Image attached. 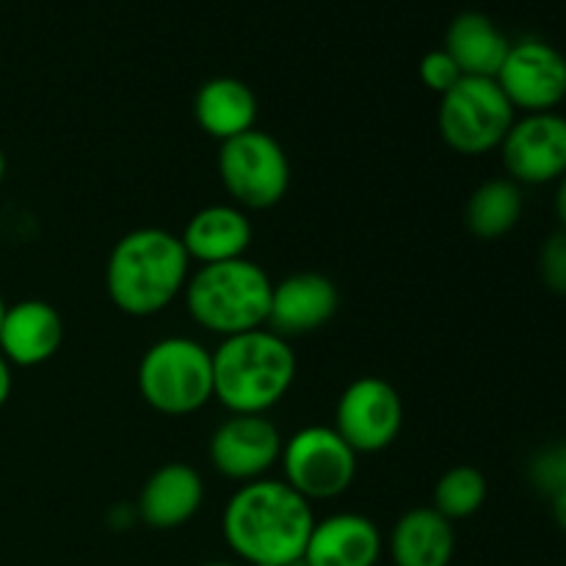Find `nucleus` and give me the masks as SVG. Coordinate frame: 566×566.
Here are the masks:
<instances>
[{
	"label": "nucleus",
	"instance_id": "nucleus-1",
	"mask_svg": "<svg viewBox=\"0 0 566 566\" xmlns=\"http://www.w3.org/2000/svg\"><path fill=\"white\" fill-rule=\"evenodd\" d=\"M313 503L285 481L241 484L221 514V534L232 556L247 566H291L302 562L313 534Z\"/></svg>",
	"mask_w": 566,
	"mask_h": 566
},
{
	"label": "nucleus",
	"instance_id": "nucleus-2",
	"mask_svg": "<svg viewBox=\"0 0 566 566\" xmlns=\"http://www.w3.org/2000/svg\"><path fill=\"white\" fill-rule=\"evenodd\" d=\"M191 258L180 235L164 227H138L114 243L105 263L111 304L130 318H149L182 296Z\"/></svg>",
	"mask_w": 566,
	"mask_h": 566
},
{
	"label": "nucleus",
	"instance_id": "nucleus-3",
	"mask_svg": "<svg viewBox=\"0 0 566 566\" xmlns=\"http://www.w3.org/2000/svg\"><path fill=\"white\" fill-rule=\"evenodd\" d=\"M296 381V352L271 329L224 337L213 348V398L230 415H265Z\"/></svg>",
	"mask_w": 566,
	"mask_h": 566
},
{
	"label": "nucleus",
	"instance_id": "nucleus-4",
	"mask_svg": "<svg viewBox=\"0 0 566 566\" xmlns=\"http://www.w3.org/2000/svg\"><path fill=\"white\" fill-rule=\"evenodd\" d=\"M274 282L249 258L197 265L182 291L188 315L199 329L216 337L263 329L269 321Z\"/></svg>",
	"mask_w": 566,
	"mask_h": 566
},
{
	"label": "nucleus",
	"instance_id": "nucleus-5",
	"mask_svg": "<svg viewBox=\"0 0 566 566\" xmlns=\"http://www.w3.org/2000/svg\"><path fill=\"white\" fill-rule=\"evenodd\" d=\"M142 401L166 418H186L213 401V352L186 335L155 340L138 359Z\"/></svg>",
	"mask_w": 566,
	"mask_h": 566
},
{
	"label": "nucleus",
	"instance_id": "nucleus-6",
	"mask_svg": "<svg viewBox=\"0 0 566 566\" xmlns=\"http://www.w3.org/2000/svg\"><path fill=\"white\" fill-rule=\"evenodd\" d=\"M514 119L517 111L495 77H462L451 92L442 94L437 108L442 142L464 158H481L501 149Z\"/></svg>",
	"mask_w": 566,
	"mask_h": 566
},
{
	"label": "nucleus",
	"instance_id": "nucleus-7",
	"mask_svg": "<svg viewBox=\"0 0 566 566\" xmlns=\"http://www.w3.org/2000/svg\"><path fill=\"white\" fill-rule=\"evenodd\" d=\"M216 169L227 197L241 210H269L280 205L293 177L285 147L258 127L221 144Z\"/></svg>",
	"mask_w": 566,
	"mask_h": 566
},
{
	"label": "nucleus",
	"instance_id": "nucleus-8",
	"mask_svg": "<svg viewBox=\"0 0 566 566\" xmlns=\"http://www.w3.org/2000/svg\"><path fill=\"white\" fill-rule=\"evenodd\" d=\"M359 453L332 426H304L282 446L285 484L304 501H337L357 479Z\"/></svg>",
	"mask_w": 566,
	"mask_h": 566
},
{
	"label": "nucleus",
	"instance_id": "nucleus-9",
	"mask_svg": "<svg viewBox=\"0 0 566 566\" xmlns=\"http://www.w3.org/2000/svg\"><path fill=\"white\" fill-rule=\"evenodd\" d=\"M332 429L357 453H381L403 429V401L381 376H359L335 403Z\"/></svg>",
	"mask_w": 566,
	"mask_h": 566
},
{
	"label": "nucleus",
	"instance_id": "nucleus-10",
	"mask_svg": "<svg viewBox=\"0 0 566 566\" xmlns=\"http://www.w3.org/2000/svg\"><path fill=\"white\" fill-rule=\"evenodd\" d=\"M495 81L514 111H556L566 99V55L545 39H520L509 48Z\"/></svg>",
	"mask_w": 566,
	"mask_h": 566
},
{
	"label": "nucleus",
	"instance_id": "nucleus-11",
	"mask_svg": "<svg viewBox=\"0 0 566 566\" xmlns=\"http://www.w3.org/2000/svg\"><path fill=\"white\" fill-rule=\"evenodd\" d=\"M503 169L517 186H551L566 175V116L558 111L514 119L501 144Z\"/></svg>",
	"mask_w": 566,
	"mask_h": 566
},
{
	"label": "nucleus",
	"instance_id": "nucleus-12",
	"mask_svg": "<svg viewBox=\"0 0 566 566\" xmlns=\"http://www.w3.org/2000/svg\"><path fill=\"white\" fill-rule=\"evenodd\" d=\"M282 434L265 415H230L216 426L208 442V457L216 473L235 484L265 479L282 457Z\"/></svg>",
	"mask_w": 566,
	"mask_h": 566
},
{
	"label": "nucleus",
	"instance_id": "nucleus-13",
	"mask_svg": "<svg viewBox=\"0 0 566 566\" xmlns=\"http://www.w3.org/2000/svg\"><path fill=\"white\" fill-rule=\"evenodd\" d=\"M340 310V291L318 271H296L274 282L265 329L293 340L324 329Z\"/></svg>",
	"mask_w": 566,
	"mask_h": 566
},
{
	"label": "nucleus",
	"instance_id": "nucleus-14",
	"mask_svg": "<svg viewBox=\"0 0 566 566\" xmlns=\"http://www.w3.org/2000/svg\"><path fill=\"white\" fill-rule=\"evenodd\" d=\"M205 503V481L186 462L160 464L144 481L136 501L138 523L153 531H175L191 523Z\"/></svg>",
	"mask_w": 566,
	"mask_h": 566
},
{
	"label": "nucleus",
	"instance_id": "nucleus-15",
	"mask_svg": "<svg viewBox=\"0 0 566 566\" xmlns=\"http://www.w3.org/2000/svg\"><path fill=\"white\" fill-rule=\"evenodd\" d=\"M64 343V318L42 298H25L6 307L0 326V354L11 368H36L53 359Z\"/></svg>",
	"mask_w": 566,
	"mask_h": 566
},
{
	"label": "nucleus",
	"instance_id": "nucleus-16",
	"mask_svg": "<svg viewBox=\"0 0 566 566\" xmlns=\"http://www.w3.org/2000/svg\"><path fill=\"white\" fill-rule=\"evenodd\" d=\"M385 553L379 525L357 512L315 520L302 562L307 566H376Z\"/></svg>",
	"mask_w": 566,
	"mask_h": 566
},
{
	"label": "nucleus",
	"instance_id": "nucleus-17",
	"mask_svg": "<svg viewBox=\"0 0 566 566\" xmlns=\"http://www.w3.org/2000/svg\"><path fill=\"white\" fill-rule=\"evenodd\" d=\"M252 221L238 205H208L186 221L180 241L197 265L247 258L252 247Z\"/></svg>",
	"mask_w": 566,
	"mask_h": 566
},
{
	"label": "nucleus",
	"instance_id": "nucleus-18",
	"mask_svg": "<svg viewBox=\"0 0 566 566\" xmlns=\"http://www.w3.org/2000/svg\"><path fill=\"white\" fill-rule=\"evenodd\" d=\"M260 105L252 88L230 75L205 81L193 94V119L205 136L219 144L258 127Z\"/></svg>",
	"mask_w": 566,
	"mask_h": 566
},
{
	"label": "nucleus",
	"instance_id": "nucleus-19",
	"mask_svg": "<svg viewBox=\"0 0 566 566\" xmlns=\"http://www.w3.org/2000/svg\"><path fill=\"white\" fill-rule=\"evenodd\" d=\"M387 551L396 566H451L457 531L451 520L431 506L409 509L392 525Z\"/></svg>",
	"mask_w": 566,
	"mask_h": 566
},
{
	"label": "nucleus",
	"instance_id": "nucleus-20",
	"mask_svg": "<svg viewBox=\"0 0 566 566\" xmlns=\"http://www.w3.org/2000/svg\"><path fill=\"white\" fill-rule=\"evenodd\" d=\"M509 42L506 33L481 11H464L453 17L446 31V53L457 61L464 77H495L506 61Z\"/></svg>",
	"mask_w": 566,
	"mask_h": 566
},
{
	"label": "nucleus",
	"instance_id": "nucleus-21",
	"mask_svg": "<svg viewBox=\"0 0 566 566\" xmlns=\"http://www.w3.org/2000/svg\"><path fill=\"white\" fill-rule=\"evenodd\" d=\"M523 210V186L509 177H492L470 193L468 208H464V224H468L470 235H475L479 241H497L520 224Z\"/></svg>",
	"mask_w": 566,
	"mask_h": 566
},
{
	"label": "nucleus",
	"instance_id": "nucleus-22",
	"mask_svg": "<svg viewBox=\"0 0 566 566\" xmlns=\"http://www.w3.org/2000/svg\"><path fill=\"white\" fill-rule=\"evenodd\" d=\"M490 495V484L486 475L473 464H457L448 468L446 473L437 479L434 495H431V509L440 512L442 517L457 523V520H468L481 512Z\"/></svg>",
	"mask_w": 566,
	"mask_h": 566
},
{
	"label": "nucleus",
	"instance_id": "nucleus-23",
	"mask_svg": "<svg viewBox=\"0 0 566 566\" xmlns=\"http://www.w3.org/2000/svg\"><path fill=\"white\" fill-rule=\"evenodd\" d=\"M528 479L542 495H556L566 484V442H553L536 451L528 462Z\"/></svg>",
	"mask_w": 566,
	"mask_h": 566
},
{
	"label": "nucleus",
	"instance_id": "nucleus-24",
	"mask_svg": "<svg viewBox=\"0 0 566 566\" xmlns=\"http://www.w3.org/2000/svg\"><path fill=\"white\" fill-rule=\"evenodd\" d=\"M542 285L556 296H566V232L556 230L539 247Z\"/></svg>",
	"mask_w": 566,
	"mask_h": 566
},
{
	"label": "nucleus",
	"instance_id": "nucleus-25",
	"mask_svg": "<svg viewBox=\"0 0 566 566\" xmlns=\"http://www.w3.org/2000/svg\"><path fill=\"white\" fill-rule=\"evenodd\" d=\"M420 81L429 92L434 94H448L459 81H462V72H459L457 61L446 53V50H431L420 59Z\"/></svg>",
	"mask_w": 566,
	"mask_h": 566
},
{
	"label": "nucleus",
	"instance_id": "nucleus-26",
	"mask_svg": "<svg viewBox=\"0 0 566 566\" xmlns=\"http://www.w3.org/2000/svg\"><path fill=\"white\" fill-rule=\"evenodd\" d=\"M11 387H14V374H11L9 359L0 354V409H3L6 401L11 398Z\"/></svg>",
	"mask_w": 566,
	"mask_h": 566
},
{
	"label": "nucleus",
	"instance_id": "nucleus-27",
	"mask_svg": "<svg viewBox=\"0 0 566 566\" xmlns=\"http://www.w3.org/2000/svg\"><path fill=\"white\" fill-rule=\"evenodd\" d=\"M553 208H556V219L566 232V175L556 182V197H553Z\"/></svg>",
	"mask_w": 566,
	"mask_h": 566
},
{
	"label": "nucleus",
	"instance_id": "nucleus-28",
	"mask_svg": "<svg viewBox=\"0 0 566 566\" xmlns=\"http://www.w3.org/2000/svg\"><path fill=\"white\" fill-rule=\"evenodd\" d=\"M551 512H553V520L558 523V528L566 531V484L551 497Z\"/></svg>",
	"mask_w": 566,
	"mask_h": 566
},
{
	"label": "nucleus",
	"instance_id": "nucleus-29",
	"mask_svg": "<svg viewBox=\"0 0 566 566\" xmlns=\"http://www.w3.org/2000/svg\"><path fill=\"white\" fill-rule=\"evenodd\" d=\"M6 171H9V164H6V155H3V149H0V186H3V180H6Z\"/></svg>",
	"mask_w": 566,
	"mask_h": 566
},
{
	"label": "nucleus",
	"instance_id": "nucleus-30",
	"mask_svg": "<svg viewBox=\"0 0 566 566\" xmlns=\"http://www.w3.org/2000/svg\"><path fill=\"white\" fill-rule=\"evenodd\" d=\"M202 566H247V564H241V562H205Z\"/></svg>",
	"mask_w": 566,
	"mask_h": 566
},
{
	"label": "nucleus",
	"instance_id": "nucleus-31",
	"mask_svg": "<svg viewBox=\"0 0 566 566\" xmlns=\"http://www.w3.org/2000/svg\"><path fill=\"white\" fill-rule=\"evenodd\" d=\"M6 307H9V304L3 302V296H0V326H3V315H6Z\"/></svg>",
	"mask_w": 566,
	"mask_h": 566
},
{
	"label": "nucleus",
	"instance_id": "nucleus-32",
	"mask_svg": "<svg viewBox=\"0 0 566 566\" xmlns=\"http://www.w3.org/2000/svg\"><path fill=\"white\" fill-rule=\"evenodd\" d=\"M291 566H307L304 562H296V564H291Z\"/></svg>",
	"mask_w": 566,
	"mask_h": 566
}]
</instances>
